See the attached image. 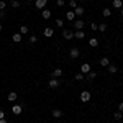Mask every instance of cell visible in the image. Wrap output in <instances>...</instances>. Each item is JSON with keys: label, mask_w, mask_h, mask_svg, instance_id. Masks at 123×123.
<instances>
[{"label": "cell", "mask_w": 123, "mask_h": 123, "mask_svg": "<svg viewBox=\"0 0 123 123\" xmlns=\"http://www.w3.org/2000/svg\"><path fill=\"white\" fill-rule=\"evenodd\" d=\"M79 98H80V102H90V98H92V94H90L89 90H82Z\"/></svg>", "instance_id": "cell-1"}, {"label": "cell", "mask_w": 123, "mask_h": 123, "mask_svg": "<svg viewBox=\"0 0 123 123\" xmlns=\"http://www.w3.org/2000/svg\"><path fill=\"white\" fill-rule=\"evenodd\" d=\"M79 56H80L79 48H71V49H69V57H71V59H77Z\"/></svg>", "instance_id": "cell-2"}, {"label": "cell", "mask_w": 123, "mask_h": 123, "mask_svg": "<svg viewBox=\"0 0 123 123\" xmlns=\"http://www.w3.org/2000/svg\"><path fill=\"white\" fill-rule=\"evenodd\" d=\"M62 36H64V39H66V41H69V39H72L74 38V33H72V31H71V30H62Z\"/></svg>", "instance_id": "cell-3"}, {"label": "cell", "mask_w": 123, "mask_h": 123, "mask_svg": "<svg viewBox=\"0 0 123 123\" xmlns=\"http://www.w3.org/2000/svg\"><path fill=\"white\" fill-rule=\"evenodd\" d=\"M48 0H35V7L39 10H44V7H46Z\"/></svg>", "instance_id": "cell-4"}, {"label": "cell", "mask_w": 123, "mask_h": 123, "mask_svg": "<svg viewBox=\"0 0 123 123\" xmlns=\"http://www.w3.org/2000/svg\"><path fill=\"white\" fill-rule=\"evenodd\" d=\"M48 85H49L51 89H57V87L61 85V82H59V79H53V77H51V80L48 82Z\"/></svg>", "instance_id": "cell-5"}, {"label": "cell", "mask_w": 123, "mask_h": 123, "mask_svg": "<svg viewBox=\"0 0 123 123\" xmlns=\"http://www.w3.org/2000/svg\"><path fill=\"white\" fill-rule=\"evenodd\" d=\"M21 112H23V107H21V105H13V107H12V113L13 115H20L21 113Z\"/></svg>", "instance_id": "cell-6"}, {"label": "cell", "mask_w": 123, "mask_h": 123, "mask_svg": "<svg viewBox=\"0 0 123 123\" xmlns=\"http://www.w3.org/2000/svg\"><path fill=\"white\" fill-rule=\"evenodd\" d=\"M66 20H69V21H74V20H76V13H74V10H67V12H66Z\"/></svg>", "instance_id": "cell-7"}, {"label": "cell", "mask_w": 123, "mask_h": 123, "mask_svg": "<svg viewBox=\"0 0 123 123\" xmlns=\"http://www.w3.org/2000/svg\"><path fill=\"white\" fill-rule=\"evenodd\" d=\"M80 72H82V74H89V72H90V64H89V62H84V64L80 66Z\"/></svg>", "instance_id": "cell-8"}, {"label": "cell", "mask_w": 123, "mask_h": 123, "mask_svg": "<svg viewBox=\"0 0 123 123\" xmlns=\"http://www.w3.org/2000/svg\"><path fill=\"white\" fill-rule=\"evenodd\" d=\"M84 12H85V8H84V7H80V5L74 8V13H76V17H82V15H84Z\"/></svg>", "instance_id": "cell-9"}, {"label": "cell", "mask_w": 123, "mask_h": 123, "mask_svg": "<svg viewBox=\"0 0 123 123\" xmlns=\"http://www.w3.org/2000/svg\"><path fill=\"white\" fill-rule=\"evenodd\" d=\"M74 28L76 30H82L84 28V21L79 18V20H74Z\"/></svg>", "instance_id": "cell-10"}, {"label": "cell", "mask_w": 123, "mask_h": 123, "mask_svg": "<svg viewBox=\"0 0 123 123\" xmlns=\"http://www.w3.org/2000/svg\"><path fill=\"white\" fill-rule=\"evenodd\" d=\"M43 35H44L46 38H51V36L54 35V30L51 28V26H48V28H44V33H43Z\"/></svg>", "instance_id": "cell-11"}, {"label": "cell", "mask_w": 123, "mask_h": 123, "mask_svg": "<svg viewBox=\"0 0 123 123\" xmlns=\"http://www.w3.org/2000/svg\"><path fill=\"white\" fill-rule=\"evenodd\" d=\"M74 38H77V39H84V38H85V33L82 31V30H76V33H74Z\"/></svg>", "instance_id": "cell-12"}, {"label": "cell", "mask_w": 123, "mask_h": 123, "mask_svg": "<svg viewBox=\"0 0 123 123\" xmlns=\"http://www.w3.org/2000/svg\"><path fill=\"white\" fill-rule=\"evenodd\" d=\"M89 46H90V48H97V46H98V39L95 38V36H92V38L89 39Z\"/></svg>", "instance_id": "cell-13"}, {"label": "cell", "mask_w": 123, "mask_h": 123, "mask_svg": "<svg viewBox=\"0 0 123 123\" xmlns=\"http://www.w3.org/2000/svg\"><path fill=\"white\" fill-rule=\"evenodd\" d=\"M112 7H113V8H120V10H122L123 8V2H122V0H113V2H112Z\"/></svg>", "instance_id": "cell-14"}, {"label": "cell", "mask_w": 123, "mask_h": 123, "mask_svg": "<svg viewBox=\"0 0 123 123\" xmlns=\"http://www.w3.org/2000/svg\"><path fill=\"white\" fill-rule=\"evenodd\" d=\"M51 76H53V79H59V77L62 76V71L57 67V69H54V71H53V74H51Z\"/></svg>", "instance_id": "cell-15"}, {"label": "cell", "mask_w": 123, "mask_h": 123, "mask_svg": "<svg viewBox=\"0 0 123 123\" xmlns=\"http://www.w3.org/2000/svg\"><path fill=\"white\" fill-rule=\"evenodd\" d=\"M98 64H100L102 67H107L108 64H110V59H108V57H102V59L98 61Z\"/></svg>", "instance_id": "cell-16"}, {"label": "cell", "mask_w": 123, "mask_h": 123, "mask_svg": "<svg viewBox=\"0 0 123 123\" xmlns=\"http://www.w3.org/2000/svg\"><path fill=\"white\" fill-rule=\"evenodd\" d=\"M95 77H97V72H94V71H90L89 74H85V79H87V80H90V82L94 80Z\"/></svg>", "instance_id": "cell-17"}, {"label": "cell", "mask_w": 123, "mask_h": 123, "mask_svg": "<svg viewBox=\"0 0 123 123\" xmlns=\"http://www.w3.org/2000/svg\"><path fill=\"white\" fill-rule=\"evenodd\" d=\"M7 98H8V102H15V100L18 98V94H17V92H10Z\"/></svg>", "instance_id": "cell-18"}, {"label": "cell", "mask_w": 123, "mask_h": 123, "mask_svg": "<svg viewBox=\"0 0 123 123\" xmlns=\"http://www.w3.org/2000/svg\"><path fill=\"white\" fill-rule=\"evenodd\" d=\"M21 39H23V35L21 33H15L13 35V43H20Z\"/></svg>", "instance_id": "cell-19"}, {"label": "cell", "mask_w": 123, "mask_h": 123, "mask_svg": "<svg viewBox=\"0 0 123 123\" xmlns=\"http://www.w3.org/2000/svg\"><path fill=\"white\" fill-rule=\"evenodd\" d=\"M107 69H108V72H110V74H115V72L118 71V67L115 66V64H108V66H107Z\"/></svg>", "instance_id": "cell-20"}, {"label": "cell", "mask_w": 123, "mask_h": 123, "mask_svg": "<svg viewBox=\"0 0 123 123\" xmlns=\"http://www.w3.org/2000/svg\"><path fill=\"white\" fill-rule=\"evenodd\" d=\"M53 117H54V118H61V117H62V112H61L59 108H54V110H53Z\"/></svg>", "instance_id": "cell-21"}, {"label": "cell", "mask_w": 123, "mask_h": 123, "mask_svg": "<svg viewBox=\"0 0 123 123\" xmlns=\"http://www.w3.org/2000/svg\"><path fill=\"white\" fill-rule=\"evenodd\" d=\"M41 17H43L44 20H48L49 17H51V10H43V12H41Z\"/></svg>", "instance_id": "cell-22"}, {"label": "cell", "mask_w": 123, "mask_h": 123, "mask_svg": "<svg viewBox=\"0 0 123 123\" xmlns=\"http://www.w3.org/2000/svg\"><path fill=\"white\" fill-rule=\"evenodd\" d=\"M102 15H104L105 18H107V17H110V15H112V10H110V8H107V7H105V8L102 10Z\"/></svg>", "instance_id": "cell-23"}, {"label": "cell", "mask_w": 123, "mask_h": 123, "mask_svg": "<svg viewBox=\"0 0 123 123\" xmlns=\"http://www.w3.org/2000/svg\"><path fill=\"white\" fill-rule=\"evenodd\" d=\"M28 31H30V30H28L26 25H21V26H20V33H21V35H26Z\"/></svg>", "instance_id": "cell-24"}, {"label": "cell", "mask_w": 123, "mask_h": 123, "mask_svg": "<svg viewBox=\"0 0 123 123\" xmlns=\"http://www.w3.org/2000/svg\"><path fill=\"white\" fill-rule=\"evenodd\" d=\"M113 118H115V120H122V118H123V113H122V112H118V110H117V112L113 113Z\"/></svg>", "instance_id": "cell-25"}, {"label": "cell", "mask_w": 123, "mask_h": 123, "mask_svg": "<svg viewBox=\"0 0 123 123\" xmlns=\"http://www.w3.org/2000/svg\"><path fill=\"white\" fill-rule=\"evenodd\" d=\"M56 26H57V28H62V26H64V20H62V18H57L56 20Z\"/></svg>", "instance_id": "cell-26"}, {"label": "cell", "mask_w": 123, "mask_h": 123, "mask_svg": "<svg viewBox=\"0 0 123 123\" xmlns=\"http://www.w3.org/2000/svg\"><path fill=\"white\" fill-rule=\"evenodd\" d=\"M10 5H12V8H18V7H20V2H18V0H12V2H10Z\"/></svg>", "instance_id": "cell-27"}, {"label": "cell", "mask_w": 123, "mask_h": 123, "mask_svg": "<svg viewBox=\"0 0 123 123\" xmlns=\"http://www.w3.org/2000/svg\"><path fill=\"white\" fill-rule=\"evenodd\" d=\"M98 31H102V33L107 31V23H100V25H98Z\"/></svg>", "instance_id": "cell-28"}, {"label": "cell", "mask_w": 123, "mask_h": 123, "mask_svg": "<svg viewBox=\"0 0 123 123\" xmlns=\"http://www.w3.org/2000/svg\"><path fill=\"white\" fill-rule=\"evenodd\" d=\"M36 41H38V38H36V35H31V36H30V43H31V44H35Z\"/></svg>", "instance_id": "cell-29"}, {"label": "cell", "mask_w": 123, "mask_h": 123, "mask_svg": "<svg viewBox=\"0 0 123 123\" xmlns=\"http://www.w3.org/2000/svg\"><path fill=\"white\" fill-rule=\"evenodd\" d=\"M74 79H76V80H84V74H82V72H80V74H76Z\"/></svg>", "instance_id": "cell-30"}, {"label": "cell", "mask_w": 123, "mask_h": 123, "mask_svg": "<svg viewBox=\"0 0 123 123\" xmlns=\"http://www.w3.org/2000/svg\"><path fill=\"white\" fill-rule=\"evenodd\" d=\"M69 7H71V8H76L77 7V0H71V2H69Z\"/></svg>", "instance_id": "cell-31"}, {"label": "cell", "mask_w": 123, "mask_h": 123, "mask_svg": "<svg viewBox=\"0 0 123 123\" xmlns=\"http://www.w3.org/2000/svg\"><path fill=\"white\" fill-rule=\"evenodd\" d=\"M5 7H7V2L5 0H0V10H5Z\"/></svg>", "instance_id": "cell-32"}, {"label": "cell", "mask_w": 123, "mask_h": 123, "mask_svg": "<svg viewBox=\"0 0 123 123\" xmlns=\"http://www.w3.org/2000/svg\"><path fill=\"white\" fill-rule=\"evenodd\" d=\"M90 30H92V31L98 30V25H97V23H90Z\"/></svg>", "instance_id": "cell-33"}, {"label": "cell", "mask_w": 123, "mask_h": 123, "mask_svg": "<svg viewBox=\"0 0 123 123\" xmlns=\"http://www.w3.org/2000/svg\"><path fill=\"white\" fill-rule=\"evenodd\" d=\"M64 3H66L64 0H57V2H56V5H57V7H64Z\"/></svg>", "instance_id": "cell-34"}, {"label": "cell", "mask_w": 123, "mask_h": 123, "mask_svg": "<svg viewBox=\"0 0 123 123\" xmlns=\"http://www.w3.org/2000/svg\"><path fill=\"white\" fill-rule=\"evenodd\" d=\"M7 17V13H5V10H0V20H3Z\"/></svg>", "instance_id": "cell-35"}, {"label": "cell", "mask_w": 123, "mask_h": 123, "mask_svg": "<svg viewBox=\"0 0 123 123\" xmlns=\"http://www.w3.org/2000/svg\"><path fill=\"white\" fill-rule=\"evenodd\" d=\"M118 112H122V113H123V102L118 104Z\"/></svg>", "instance_id": "cell-36"}, {"label": "cell", "mask_w": 123, "mask_h": 123, "mask_svg": "<svg viewBox=\"0 0 123 123\" xmlns=\"http://www.w3.org/2000/svg\"><path fill=\"white\" fill-rule=\"evenodd\" d=\"M2 118H5V112H3V110H0V120H2Z\"/></svg>", "instance_id": "cell-37"}, {"label": "cell", "mask_w": 123, "mask_h": 123, "mask_svg": "<svg viewBox=\"0 0 123 123\" xmlns=\"http://www.w3.org/2000/svg\"><path fill=\"white\" fill-rule=\"evenodd\" d=\"M0 123H8V122H7L5 118H2V120H0Z\"/></svg>", "instance_id": "cell-38"}, {"label": "cell", "mask_w": 123, "mask_h": 123, "mask_svg": "<svg viewBox=\"0 0 123 123\" xmlns=\"http://www.w3.org/2000/svg\"><path fill=\"white\" fill-rule=\"evenodd\" d=\"M2 30H3V26H2V23H0V31H2Z\"/></svg>", "instance_id": "cell-39"}, {"label": "cell", "mask_w": 123, "mask_h": 123, "mask_svg": "<svg viewBox=\"0 0 123 123\" xmlns=\"http://www.w3.org/2000/svg\"><path fill=\"white\" fill-rule=\"evenodd\" d=\"M122 17H123V8H122Z\"/></svg>", "instance_id": "cell-40"}, {"label": "cell", "mask_w": 123, "mask_h": 123, "mask_svg": "<svg viewBox=\"0 0 123 123\" xmlns=\"http://www.w3.org/2000/svg\"><path fill=\"white\" fill-rule=\"evenodd\" d=\"M80 2H85V0H80Z\"/></svg>", "instance_id": "cell-41"}, {"label": "cell", "mask_w": 123, "mask_h": 123, "mask_svg": "<svg viewBox=\"0 0 123 123\" xmlns=\"http://www.w3.org/2000/svg\"><path fill=\"white\" fill-rule=\"evenodd\" d=\"M30 2H33V0H30Z\"/></svg>", "instance_id": "cell-42"}]
</instances>
